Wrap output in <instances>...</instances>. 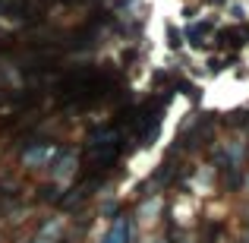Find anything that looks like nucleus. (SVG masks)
I'll return each instance as SVG.
<instances>
[{
  "mask_svg": "<svg viewBox=\"0 0 249 243\" xmlns=\"http://www.w3.org/2000/svg\"><path fill=\"white\" fill-rule=\"evenodd\" d=\"M126 237H129V227H126V221H123V218H117L114 224H110L107 237H104L101 243H126Z\"/></svg>",
  "mask_w": 249,
  "mask_h": 243,
  "instance_id": "1",
  "label": "nucleus"
},
{
  "mask_svg": "<svg viewBox=\"0 0 249 243\" xmlns=\"http://www.w3.org/2000/svg\"><path fill=\"white\" fill-rule=\"evenodd\" d=\"M51 155H54V149L44 146V149H35V152H29L25 158H29V161H41V158H51Z\"/></svg>",
  "mask_w": 249,
  "mask_h": 243,
  "instance_id": "2",
  "label": "nucleus"
}]
</instances>
